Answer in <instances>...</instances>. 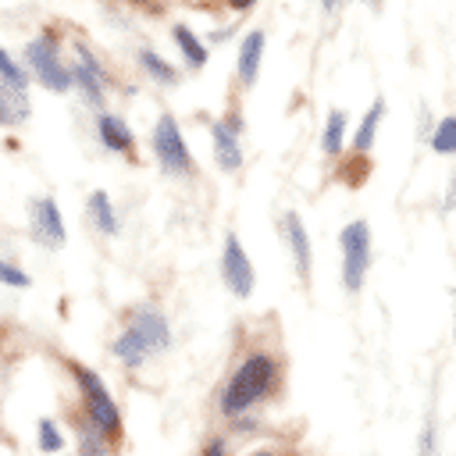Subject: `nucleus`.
<instances>
[{
  "instance_id": "nucleus-1",
  "label": "nucleus",
  "mask_w": 456,
  "mask_h": 456,
  "mask_svg": "<svg viewBox=\"0 0 456 456\" xmlns=\"http://www.w3.org/2000/svg\"><path fill=\"white\" fill-rule=\"evenodd\" d=\"M274 378H278V363H274V356H267V353H249L239 367H235V374L228 378V385H224V392H221V413L224 417H242L253 403H260L271 388H274Z\"/></svg>"
},
{
  "instance_id": "nucleus-2",
  "label": "nucleus",
  "mask_w": 456,
  "mask_h": 456,
  "mask_svg": "<svg viewBox=\"0 0 456 456\" xmlns=\"http://www.w3.org/2000/svg\"><path fill=\"white\" fill-rule=\"evenodd\" d=\"M68 367H71V374H75V381H78V388H82L86 420H89L103 438H118V435H121V413H118L114 399H110L107 385L100 381V374L89 370V367H82V363H68Z\"/></svg>"
},
{
  "instance_id": "nucleus-3",
  "label": "nucleus",
  "mask_w": 456,
  "mask_h": 456,
  "mask_svg": "<svg viewBox=\"0 0 456 456\" xmlns=\"http://www.w3.org/2000/svg\"><path fill=\"white\" fill-rule=\"evenodd\" d=\"M338 246H342V285L349 292H360L367 267H370V224L349 221L338 232Z\"/></svg>"
},
{
  "instance_id": "nucleus-4",
  "label": "nucleus",
  "mask_w": 456,
  "mask_h": 456,
  "mask_svg": "<svg viewBox=\"0 0 456 456\" xmlns=\"http://www.w3.org/2000/svg\"><path fill=\"white\" fill-rule=\"evenodd\" d=\"M25 61H28V68L39 75V82H43L46 89L64 93V89L75 86V75H71V71L61 64V57H57V36H53V32H43V36L28 39Z\"/></svg>"
},
{
  "instance_id": "nucleus-5",
  "label": "nucleus",
  "mask_w": 456,
  "mask_h": 456,
  "mask_svg": "<svg viewBox=\"0 0 456 456\" xmlns=\"http://www.w3.org/2000/svg\"><path fill=\"white\" fill-rule=\"evenodd\" d=\"M153 157L157 164L167 171V175H192V157H189V146L182 139V128L171 114H160L157 125H153Z\"/></svg>"
},
{
  "instance_id": "nucleus-6",
  "label": "nucleus",
  "mask_w": 456,
  "mask_h": 456,
  "mask_svg": "<svg viewBox=\"0 0 456 456\" xmlns=\"http://www.w3.org/2000/svg\"><path fill=\"white\" fill-rule=\"evenodd\" d=\"M221 278H224V285H228L232 296H239V299L253 296L256 274H253V264H249V256H246V249H242V242H239L235 232H228L224 235V246H221Z\"/></svg>"
},
{
  "instance_id": "nucleus-7",
  "label": "nucleus",
  "mask_w": 456,
  "mask_h": 456,
  "mask_svg": "<svg viewBox=\"0 0 456 456\" xmlns=\"http://www.w3.org/2000/svg\"><path fill=\"white\" fill-rule=\"evenodd\" d=\"M128 328L139 335V342H142V349L150 353V356H157V353H164L167 346H171V328H167V317L153 306V303H142V306H135L132 314H128Z\"/></svg>"
},
{
  "instance_id": "nucleus-8",
  "label": "nucleus",
  "mask_w": 456,
  "mask_h": 456,
  "mask_svg": "<svg viewBox=\"0 0 456 456\" xmlns=\"http://www.w3.org/2000/svg\"><path fill=\"white\" fill-rule=\"evenodd\" d=\"M28 214H32V228H28L32 239L46 249H61L68 232H64V217H61V207L53 203V196H36Z\"/></svg>"
},
{
  "instance_id": "nucleus-9",
  "label": "nucleus",
  "mask_w": 456,
  "mask_h": 456,
  "mask_svg": "<svg viewBox=\"0 0 456 456\" xmlns=\"http://www.w3.org/2000/svg\"><path fill=\"white\" fill-rule=\"evenodd\" d=\"M239 132H242V118L228 114L221 121L210 125V142H214V160L221 171H239L242 167V146H239Z\"/></svg>"
},
{
  "instance_id": "nucleus-10",
  "label": "nucleus",
  "mask_w": 456,
  "mask_h": 456,
  "mask_svg": "<svg viewBox=\"0 0 456 456\" xmlns=\"http://www.w3.org/2000/svg\"><path fill=\"white\" fill-rule=\"evenodd\" d=\"M75 53H78V61H75V68H71V75H75V86L82 89V100L89 103V107H103V86H107V78H103V68H100V61L93 57V50L89 46H75Z\"/></svg>"
},
{
  "instance_id": "nucleus-11",
  "label": "nucleus",
  "mask_w": 456,
  "mask_h": 456,
  "mask_svg": "<svg viewBox=\"0 0 456 456\" xmlns=\"http://www.w3.org/2000/svg\"><path fill=\"white\" fill-rule=\"evenodd\" d=\"M281 235L292 249V260H296V274L299 278H310V235L303 228V217L296 210H285L281 217Z\"/></svg>"
},
{
  "instance_id": "nucleus-12",
  "label": "nucleus",
  "mask_w": 456,
  "mask_h": 456,
  "mask_svg": "<svg viewBox=\"0 0 456 456\" xmlns=\"http://www.w3.org/2000/svg\"><path fill=\"white\" fill-rule=\"evenodd\" d=\"M264 43H267V36H264L260 28H253V32L242 36V43H239V61H235V71H239L242 86H253V82H256L260 57H264Z\"/></svg>"
},
{
  "instance_id": "nucleus-13",
  "label": "nucleus",
  "mask_w": 456,
  "mask_h": 456,
  "mask_svg": "<svg viewBox=\"0 0 456 456\" xmlns=\"http://www.w3.org/2000/svg\"><path fill=\"white\" fill-rule=\"evenodd\" d=\"M96 135H100V142H103L110 153H128V150H132V128H128L118 114L100 110V114H96Z\"/></svg>"
},
{
  "instance_id": "nucleus-14",
  "label": "nucleus",
  "mask_w": 456,
  "mask_h": 456,
  "mask_svg": "<svg viewBox=\"0 0 456 456\" xmlns=\"http://www.w3.org/2000/svg\"><path fill=\"white\" fill-rule=\"evenodd\" d=\"M86 214H89V221L96 224V232H103V235H114V232H118V214H114L110 196H107L103 189H96V192L89 196Z\"/></svg>"
},
{
  "instance_id": "nucleus-15",
  "label": "nucleus",
  "mask_w": 456,
  "mask_h": 456,
  "mask_svg": "<svg viewBox=\"0 0 456 456\" xmlns=\"http://www.w3.org/2000/svg\"><path fill=\"white\" fill-rule=\"evenodd\" d=\"M381 118H385V96H378V100L370 103V110L363 114V121H360V128H356V135H353V150H356V153H367V150L374 146V135H378Z\"/></svg>"
},
{
  "instance_id": "nucleus-16",
  "label": "nucleus",
  "mask_w": 456,
  "mask_h": 456,
  "mask_svg": "<svg viewBox=\"0 0 456 456\" xmlns=\"http://www.w3.org/2000/svg\"><path fill=\"white\" fill-rule=\"evenodd\" d=\"M175 43H178V50H182V57H185V64L189 68H203L207 64V43L203 39H196V32L192 28H185V25H175Z\"/></svg>"
},
{
  "instance_id": "nucleus-17",
  "label": "nucleus",
  "mask_w": 456,
  "mask_h": 456,
  "mask_svg": "<svg viewBox=\"0 0 456 456\" xmlns=\"http://www.w3.org/2000/svg\"><path fill=\"white\" fill-rule=\"evenodd\" d=\"M346 146V110H328V121H324V132H321V150L328 157L342 153Z\"/></svg>"
},
{
  "instance_id": "nucleus-18",
  "label": "nucleus",
  "mask_w": 456,
  "mask_h": 456,
  "mask_svg": "<svg viewBox=\"0 0 456 456\" xmlns=\"http://www.w3.org/2000/svg\"><path fill=\"white\" fill-rule=\"evenodd\" d=\"M36 445L46 456H61L64 452V435H61L57 420H50V417H39L36 420Z\"/></svg>"
},
{
  "instance_id": "nucleus-19",
  "label": "nucleus",
  "mask_w": 456,
  "mask_h": 456,
  "mask_svg": "<svg viewBox=\"0 0 456 456\" xmlns=\"http://www.w3.org/2000/svg\"><path fill=\"white\" fill-rule=\"evenodd\" d=\"M139 68L150 75V78H157V82H164V86H171V82H178V71L160 57V53H153L150 46H142L139 50Z\"/></svg>"
},
{
  "instance_id": "nucleus-20",
  "label": "nucleus",
  "mask_w": 456,
  "mask_h": 456,
  "mask_svg": "<svg viewBox=\"0 0 456 456\" xmlns=\"http://www.w3.org/2000/svg\"><path fill=\"white\" fill-rule=\"evenodd\" d=\"M28 114V100L7 86H0V125H18Z\"/></svg>"
},
{
  "instance_id": "nucleus-21",
  "label": "nucleus",
  "mask_w": 456,
  "mask_h": 456,
  "mask_svg": "<svg viewBox=\"0 0 456 456\" xmlns=\"http://www.w3.org/2000/svg\"><path fill=\"white\" fill-rule=\"evenodd\" d=\"M431 150L442 153V157L456 153V114H449V118H442V121L435 125V132H431Z\"/></svg>"
},
{
  "instance_id": "nucleus-22",
  "label": "nucleus",
  "mask_w": 456,
  "mask_h": 456,
  "mask_svg": "<svg viewBox=\"0 0 456 456\" xmlns=\"http://www.w3.org/2000/svg\"><path fill=\"white\" fill-rule=\"evenodd\" d=\"M0 86H7V89H14V93H25V86H28L25 68H21L7 50H0Z\"/></svg>"
},
{
  "instance_id": "nucleus-23",
  "label": "nucleus",
  "mask_w": 456,
  "mask_h": 456,
  "mask_svg": "<svg viewBox=\"0 0 456 456\" xmlns=\"http://www.w3.org/2000/svg\"><path fill=\"white\" fill-rule=\"evenodd\" d=\"M107 442L110 438H103L89 420L78 424V452L82 456H107Z\"/></svg>"
},
{
  "instance_id": "nucleus-24",
  "label": "nucleus",
  "mask_w": 456,
  "mask_h": 456,
  "mask_svg": "<svg viewBox=\"0 0 456 456\" xmlns=\"http://www.w3.org/2000/svg\"><path fill=\"white\" fill-rule=\"evenodd\" d=\"M0 281L11 285V289H28L32 285V278L18 264H11V260H0Z\"/></svg>"
},
{
  "instance_id": "nucleus-25",
  "label": "nucleus",
  "mask_w": 456,
  "mask_h": 456,
  "mask_svg": "<svg viewBox=\"0 0 456 456\" xmlns=\"http://www.w3.org/2000/svg\"><path fill=\"white\" fill-rule=\"evenodd\" d=\"M200 456H228V445H224V438H214Z\"/></svg>"
},
{
  "instance_id": "nucleus-26",
  "label": "nucleus",
  "mask_w": 456,
  "mask_h": 456,
  "mask_svg": "<svg viewBox=\"0 0 456 456\" xmlns=\"http://www.w3.org/2000/svg\"><path fill=\"white\" fill-rule=\"evenodd\" d=\"M431 449H435V431H431V428H424V435H420V452H424V456H431Z\"/></svg>"
},
{
  "instance_id": "nucleus-27",
  "label": "nucleus",
  "mask_w": 456,
  "mask_h": 456,
  "mask_svg": "<svg viewBox=\"0 0 456 456\" xmlns=\"http://www.w3.org/2000/svg\"><path fill=\"white\" fill-rule=\"evenodd\" d=\"M253 4H256V0H228L232 11H246V7H253Z\"/></svg>"
},
{
  "instance_id": "nucleus-28",
  "label": "nucleus",
  "mask_w": 456,
  "mask_h": 456,
  "mask_svg": "<svg viewBox=\"0 0 456 456\" xmlns=\"http://www.w3.org/2000/svg\"><path fill=\"white\" fill-rule=\"evenodd\" d=\"M321 7H324V11H335V7H338V0H321Z\"/></svg>"
},
{
  "instance_id": "nucleus-29",
  "label": "nucleus",
  "mask_w": 456,
  "mask_h": 456,
  "mask_svg": "<svg viewBox=\"0 0 456 456\" xmlns=\"http://www.w3.org/2000/svg\"><path fill=\"white\" fill-rule=\"evenodd\" d=\"M253 456H278V452H271V449H260V452H253Z\"/></svg>"
},
{
  "instance_id": "nucleus-30",
  "label": "nucleus",
  "mask_w": 456,
  "mask_h": 456,
  "mask_svg": "<svg viewBox=\"0 0 456 456\" xmlns=\"http://www.w3.org/2000/svg\"><path fill=\"white\" fill-rule=\"evenodd\" d=\"M452 328H456V324H452Z\"/></svg>"
}]
</instances>
